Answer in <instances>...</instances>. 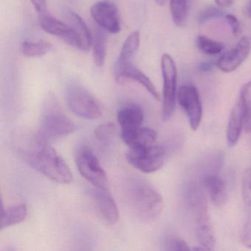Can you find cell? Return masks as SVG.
I'll use <instances>...</instances> for the list:
<instances>
[{
	"mask_svg": "<svg viewBox=\"0 0 251 251\" xmlns=\"http://www.w3.org/2000/svg\"><path fill=\"white\" fill-rule=\"evenodd\" d=\"M125 195L130 209L140 221L151 223L159 218L164 209V200L147 179L130 177L125 186Z\"/></svg>",
	"mask_w": 251,
	"mask_h": 251,
	"instance_id": "1",
	"label": "cell"
},
{
	"mask_svg": "<svg viewBox=\"0 0 251 251\" xmlns=\"http://www.w3.org/2000/svg\"><path fill=\"white\" fill-rule=\"evenodd\" d=\"M23 158L32 168L52 181L69 184L73 180V173L62 157L45 141L37 148L25 152Z\"/></svg>",
	"mask_w": 251,
	"mask_h": 251,
	"instance_id": "2",
	"label": "cell"
},
{
	"mask_svg": "<svg viewBox=\"0 0 251 251\" xmlns=\"http://www.w3.org/2000/svg\"><path fill=\"white\" fill-rule=\"evenodd\" d=\"M187 201L193 216L198 242L206 251L214 250L216 245L215 230L208 212L206 196L200 185L193 183L189 186Z\"/></svg>",
	"mask_w": 251,
	"mask_h": 251,
	"instance_id": "3",
	"label": "cell"
},
{
	"mask_svg": "<svg viewBox=\"0 0 251 251\" xmlns=\"http://www.w3.org/2000/svg\"><path fill=\"white\" fill-rule=\"evenodd\" d=\"M75 125L64 114L53 96L45 100L41 117L39 135L42 139H56L74 133Z\"/></svg>",
	"mask_w": 251,
	"mask_h": 251,
	"instance_id": "4",
	"label": "cell"
},
{
	"mask_svg": "<svg viewBox=\"0 0 251 251\" xmlns=\"http://www.w3.org/2000/svg\"><path fill=\"white\" fill-rule=\"evenodd\" d=\"M66 101L73 114L86 120H96L102 116L99 102L81 85L71 83L66 88Z\"/></svg>",
	"mask_w": 251,
	"mask_h": 251,
	"instance_id": "5",
	"label": "cell"
},
{
	"mask_svg": "<svg viewBox=\"0 0 251 251\" xmlns=\"http://www.w3.org/2000/svg\"><path fill=\"white\" fill-rule=\"evenodd\" d=\"M76 166L79 173L95 187L107 189L108 176L95 152L86 146L79 148L75 152Z\"/></svg>",
	"mask_w": 251,
	"mask_h": 251,
	"instance_id": "6",
	"label": "cell"
},
{
	"mask_svg": "<svg viewBox=\"0 0 251 251\" xmlns=\"http://www.w3.org/2000/svg\"><path fill=\"white\" fill-rule=\"evenodd\" d=\"M167 151L159 145L130 149L126 153L127 162L144 173H152L159 170L165 161Z\"/></svg>",
	"mask_w": 251,
	"mask_h": 251,
	"instance_id": "7",
	"label": "cell"
},
{
	"mask_svg": "<svg viewBox=\"0 0 251 251\" xmlns=\"http://www.w3.org/2000/svg\"><path fill=\"white\" fill-rule=\"evenodd\" d=\"M163 77L162 116L164 120H169L176 108L177 99V70L171 55L164 54L161 59Z\"/></svg>",
	"mask_w": 251,
	"mask_h": 251,
	"instance_id": "8",
	"label": "cell"
},
{
	"mask_svg": "<svg viewBox=\"0 0 251 251\" xmlns=\"http://www.w3.org/2000/svg\"><path fill=\"white\" fill-rule=\"evenodd\" d=\"M39 23L41 28L48 34L60 38L75 49L83 52L89 51L79 33L69 23L66 24L61 20L46 14H40Z\"/></svg>",
	"mask_w": 251,
	"mask_h": 251,
	"instance_id": "9",
	"label": "cell"
},
{
	"mask_svg": "<svg viewBox=\"0 0 251 251\" xmlns=\"http://www.w3.org/2000/svg\"><path fill=\"white\" fill-rule=\"evenodd\" d=\"M114 78L120 84H124L129 81L136 82L143 86L155 100H160L159 93L155 85L143 72L134 65L133 61L123 63L116 62L114 67Z\"/></svg>",
	"mask_w": 251,
	"mask_h": 251,
	"instance_id": "10",
	"label": "cell"
},
{
	"mask_svg": "<svg viewBox=\"0 0 251 251\" xmlns=\"http://www.w3.org/2000/svg\"><path fill=\"white\" fill-rule=\"evenodd\" d=\"M177 100L184 110L191 128L197 130L202 117V107L198 89L191 85H184L179 89Z\"/></svg>",
	"mask_w": 251,
	"mask_h": 251,
	"instance_id": "11",
	"label": "cell"
},
{
	"mask_svg": "<svg viewBox=\"0 0 251 251\" xmlns=\"http://www.w3.org/2000/svg\"><path fill=\"white\" fill-rule=\"evenodd\" d=\"M95 23L105 31L118 33L121 30L117 7L108 1H100L92 5L90 9Z\"/></svg>",
	"mask_w": 251,
	"mask_h": 251,
	"instance_id": "12",
	"label": "cell"
},
{
	"mask_svg": "<svg viewBox=\"0 0 251 251\" xmlns=\"http://www.w3.org/2000/svg\"><path fill=\"white\" fill-rule=\"evenodd\" d=\"M251 52V37L244 36L234 48L220 57L217 62V68L224 73L235 71L246 61Z\"/></svg>",
	"mask_w": 251,
	"mask_h": 251,
	"instance_id": "13",
	"label": "cell"
},
{
	"mask_svg": "<svg viewBox=\"0 0 251 251\" xmlns=\"http://www.w3.org/2000/svg\"><path fill=\"white\" fill-rule=\"evenodd\" d=\"M91 198L98 215L108 224H116L120 219L117 203L107 189L95 187L91 191Z\"/></svg>",
	"mask_w": 251,
	"mask_h": 251,
	"instance_id": "14",
	"label": "cell"
},
{
	"mask_svg": "<svg viewBox=\"0 0 251 251\" xmlns=\"http://www.w3.org/2000/svg\"><path fill=\"white\" fill-rule=\"evenodd\" d=\"M248 107L245 100L239 95L236 104L232 108L227 127V142L233 147L239 142L241 133L246 123Z\"/></svg>",
	"mask_w": 251,
	"mask_h": 251,
	"instance_id": "15",
	"label": "cell"
},
{
	"mask_svg": "<svg viewBox=\"0 0 251 251\" xmlns=\"http://www.w3.org/2000/svg\"><path fill=\"white\" fill-rule=\"evenodd\" d=\"M202 185L209 195L211 202L217 208H223L227 202V191L225 180L218 173L204 175Z\"/></svg>",
	"mask_w": 251,
	"mask_h": 251,
	"instance_id": "16",
	"label": "cell"
},
{
	"mask_svg": "<svg viewBox=\"0 0 251 251\" xmlns=\"http://www.w3.org/2000/svg\"><path fill=\"white\" fill-rule=\"evenodd\" d=\"M121 138L130 149L151 146L155 143L157 133L153 129L141 127L122 130Z\"/></svg>",
	"mask_w": 251,
	"mask_h": 251,
	"instance_id": "17",
	"label": "cell"
},
{
	"mask_svg": "<svg viewBox=\"0 0 251 251\" xmlns=\"http://www.w3.org/2000/svg\"><path fill=\"white\" fill-rule=\"evenodd\" d=\"M145 114L140 105L127 103L122 106L117 112V121L122 130H131L143 124Z\"/></svg>",
	"mask_w": 251,
	"mask_h": 251,
	"instance_id": "18",
	"label": "cell"
},
{
	"mask_svg": "<svg viewBox=\"0 0 251 251\" xmlns=\"http://www.w3.org/2000/svg\"><path fill=\"white\" fill-rule=\"evenodd\" d=\"M1 229L20 224L27 218V208L25 204L2 208L1 214Z\"/></svg>",
	"mask_w": 251,
	"mask_h": 251,
	"instance_id": "19",
	"label": "cell"
},
{
	"mask_svg": "<svg viewBox=\"0 0 251 251\" xmlns=\"http://www.w3.org/2000/svg\"><path fill=\"white\" fill-rule=\"evenodd\" d=\"M102 28L97 29L92 39V58L95 65L98 67L104 65L107 54L108 37Z\"/></svg>",
	"mask_w": 251,
	"mask_h": 251,
	"instance_id": "20",
	"label": "cell"
},
{
	"mask_svg": "<svg viewBox=\"0 0 251 251\" xmlns=\"http://www.w3.org/2000/svg\"><path fill=\"white\" fill-rule=\"evenodd\" d=\"M20 52L27 58L45 56L52 50V45L47 41H25L20 45Z\"/></svg>",
	"mask_w": 251,
	"mask_h": 251,
	"instance_id": "21",
	"label": "cell"
},
{
	"mask_svg": "<svg viewBox=\"0 0 251 251\" xmlns=\"http://www.w3.org/2000/svg\"><path fill=\"white\" fill-rule=\"evenodd\" d=\"M66 17H67L69 24L71 25L75 29L76 31L79 33L80 37L84 42L88 50H89L90 48H92L93 36H92V33L89 30V27H88L87 25L86 24L84 20L78 14H76L75 12L71 11V10H68L66 12Z\"/></svg>",
	"mask_w": 251,
	"mask_h": 251,
	"instance_id": "22",
	"label": "cell"
},
{
	"mask_svg": "<svg viewBox=\"0 0 251 251\" xmlns=\"http://www.w3.org/2000/svg\"><path fill=\"white\" fill-rule=\"evenodd\" d=\"M140 45V33L134 31L130 33L123 43L117 62L133 61Z\"/></svg>",
	"mask_w": 251,
	"mask_h": 251,
	"instance_id": "23",
	"label": "cell"
},
{
	"mask_svg": "<svg viewBox=\"0 0 251 251\" xmlns=\"http://www.w3.org/2000/svg\"><path fill=\"white\" fill-rule=\"evenodd\" d=\"M170 9L176 25L179 27H183L187 20V0H170Z\"/></svg>",
	"mask_w": 251,
	"mask_h": 251,
	"instance_id": "24",
	"label": "cell"
},
{
	"mask_svg": "<svg viewBox=\"0 0 251 251\" xmlns=\"http://www.w3.org/2000/svg\"><path fill=\"white\" fill-rule=\"evenodd\" d=\"M197 46L206 55H214L220 53L224 49L221 42L214 40L206 36H199L197 39Z\"/></svg>",
	"mask_w": 251,
	"mask_h": 251,
	"instance_id": "25",
	"label": "cell"
},
{
	"mask_svg": "<svg viewBox=\"0 0 251 251\" xmlns=\"http://www.w3.org/2000/svg\"><path fill=\"white\" fill-rule=\"evenodd\" d=\"M164 250L165 251H190L187 243L177 236H169L164 239Z\"/></svg>",
	"mask_w": 251,
	"mask_h": 251,
	"instance_id": "26",
	"label": "cell"
},
{
	"mask_svg": "<svg viewBox=\"0 0 251 251\" xmlns=\"http://www.w3.org/2000/svg\"><path fill=\"white\" fill-rule=\"evenodd\" d=\"M242 196L245 205L251 208V169L245 170L242 174Z\"/></svg>",
	"mask_w": 251,
	"mask_h": 251,
	"instance_id": "27",
	"label": "cell"
},
{
	"mask_svg": "<svg viewBox=\"0 0 251 251\" xmlns=\"http://www.w3.org/2000/svg\"><path fill=\"white\" fill-rule=\"evenodd\" d=\"M225 17V12L218 6H210L205 8L198 16V23L203 24L214 19Z\"/></svg>",
	"mask_w": 251,
	"mask_h": 251,
	"instance_id": "28",
	"label": "cell"
},
{
	"mask_svg": "<svg viewBox=\"0 0 251 251\" xmlns=\"http://www.w3.org/2000/svg\"><path fill=\"white\" fill-rule=\"evenodd\" d=\"M95 136L100 141H106L111 139L116 133V126L114 123H105L98 126L95 130Z\"/></svg>",
	"mask_w": 251,
	"mask_h": 251,
	"instance_id": "29",
	"label": "cell"
},
{
	"mask_svg": "<svg viewBox=\"0 0 251 251\" xmlns=\"http://www.w3.org/2000/svg\"><path fill=\"white\" fill-rule=\"evenodd\" d=\"M241 242L245 248L251 249V216L244 223L241 231Z\"/></svg>",
	"mask_w": 251,
	"mask_h": 251,
	"instance_id": "30",
	"label": "cell"
},
{
	"mask_svg": "<svg viewBox=\"0 0 251 251\" xmlns=\"http://www.w3.org/2000/svg\"><path fill=\"white\" fill-rule=\"evenodd\" d=\"M225 18L228 23V25L230 26L232 34L236 37L239 36L242 32V27H241L240 23L237 18L231 14H226L225 15Z\"/></svg>",
	"mask_w": 251,
	"mask_h": 251,
	"instance_id": "31",
	"label": "cell"
},
{
	"mask_svg": "<svg viewBox=\"0 0 251 251\" xmlns=\"http://www.w3.org/2000/svg\"><path fill=\"white\" fill-rule=\"evenodd\" d=\"M32 5L39 14L46 13L47 0H30Z\"/></svg>",
	"mask_w": 251,
	"mask_h": 251,
	"instance_id": "32",
	"label": "cell"
},
{
	"mask_svg": "<svg viewBox=\"0 0 251 251\" xmlns=\"http://www.w3.org/2000/svg\"><path fill=\"white\" fill-rule=\"evenodd\" d=\"M215 2L219 8H230L234 3V0H215Z\"/></svg>",
	"mask_w": 251,
	"mask_h": 251,
	"instance_id": "33",
	"label": "cell"
},
{
	"mask_svg": "<svg viewBox=\"0 0 251 251\" xmlns=\"http://www.w3.org/2000/svg\"><path fill=\"white\" fill-rule=\"evenodd\" d=\"M245 130L247 133H251V110L247 113L246 123H245Z\"/></svg>",
	"mask_w": 251,
	"mask_h": 251,
	"instance_id": "34",
	"label": "cell"
},
{
	"mask_svg": "<svg viewBox=\"0 0 251 251\" xmlns=\"http://www.w3.org/2000/svg\"><path fill=\"white\" fill-rule=\"evenodd\" d=\"M212 67L213 65L211 63H201V64H199V70H201V72L206 73V72L211 71V69H212Z\"/></svg>",
	"mask_w": 251,
	"mask_h": 251,
	"instance_id": "35",
	"label": "cell"
},
{
	"mask_svg": "<svg viewBox=\"0 0 251 251\" xmlns=\"http://www.w3.org/2000/svg\"><path fill=\"white\" fill-rule=\"evenodd\" d=\"M154 1H155V3L158 4L160 6H163V5H165L167 2V0H154Z\"/></svg>",
	"mask_w": 251,
	"mask_h": 251,
	"instance_id": "36",
	"label": "cell"
},
{
	"mask_svg": "<svg viewBox=\"0 0 251 251\" xmlns=\"http://www.w3.org/2000/svg\"><path fill=\"white\" fill-rule=\"evenodd\" d=\"M248 15L250 16V17H251V1H250L249 5H248Z\"/></svg>",
	"mask_w": 251,
	"mask_h": 251,
	"instance_id": "37",
	"label": "cell"
}]
</instances>
